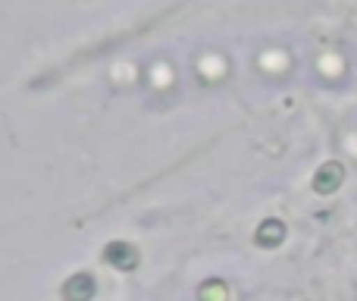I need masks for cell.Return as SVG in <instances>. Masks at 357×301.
<instances>
[{"mask_svg":"<svg viewBox=\"0 0 357 301\" xmlns=\"http://www.w3.org/2000/svg\"><path fill=\"white\" fill-rule=\"evenodd\" d=\"M342 182H345V166H342L339 160H329V163H323L320 170H317L314 191H317V195H333Z\"/></svg>","mask_w":357,"mask_h":301,"instance_id":"cell-1","label":"cell"},{"mask_svg":"<svg viewBox=\"0 0 357 301\" xmlns=\"http://www.w3.org/2000/svg\"><path fill=\"white\" fill-rule=\"evenodd\" d=\"M94 292H98V286H94V279L88 277V273H75V277H69L66 286H63V298L66 301H91Z\"/></svg>","mask_w":357,"mask_h":301,"instance_id":"cell-3","label":"cell"},{"mask_svg":"<svg viewBox=\"0 0 357 301\" xmlns=\"http://www.w3.org/2000/svg\"><path fill=\"white\" fill-rule=\"evenodd\" d=\"M197 298L201 301H226L229 289H226V283H220V279H210V283H204L201 289H197Z\"/></svg>","mask_w":357,"mask_h":301,"instance_id":"cell-5","label":"cell"},{"mask_svg":"<svg viewBox=\"0 0 357 301\" xmlns=\"http://www.w3.org/2000/svg\"><path fill=\"white\" fill-rule=\"evenodd\" d=\"M254 242H257L260 248H276L285 242V223L282 220H264L257 226V233H254Z\"/></svg>","mask_w":357,"mask_h":301,"instance_id":"cell-4","label":"cell"},{"mask_svg":"<svg viewBox=\"0 0 357 301\" xmlns=\"http://www.w3.org/2000/svg\"><path fill=\"white\" fill-rule=\"evenodd\" d=\"M104 260L126 273V270H135L138 267V251H135V245H129V242H110V245L104 248Z\"/></svg>","mask_w":357,"mask_h":301,"instance_id":"cell-2","label":"cell"}]
</instances>
